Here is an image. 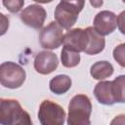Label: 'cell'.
I'll use <instances>...</instances> for the list:
<instances>
[{
	"label": "cell",
	"mask_w": 125,
	"mask_h": 125,
	"mask_svg": "<svg viewBox=\"0 0 125 125\" xmlns=\"http://www.w3.org/2000/svg\"><path fill=\"white\" fill-rule=\"evenodd\" d=\"M0 123L2 125H30L32 121L29 114L14 99L0 100Z\"/></svg>",
	"instance_id": "1"
},
{
	"label": "cell",
	"mask_w": 125,
	"mask_h": 125,
	"mask_svg": "<svg viewBox=\"0 0 125 125\" xmlns=\"http://www.w3.org/2000/svg\"><path fill=\"white\" fill-rule=\"evenodd\" d=\"M92 112V103L88 96L78 94L74 96L68 104V125H89Z\"/></svg>",
	"instance_id": "2"
},
{
	"label": "cell",
	"mask_w": 125,
	"mask_h": 125,
	"mask_svg": "<svg viewBox=\"0 0 125 125\" xmlns=\"http://www.w3.org/2000/svg\"><path fill=\"white\" fill-rule=\"evenodd\" d=\"M25 70L18 63L5 62L0 65V82L1 85L9 89L20 88L25 81Z\"/></svg>",
	"instance_id": "3"
},
{
	"label": "cell",
	"mask_w": 125,
	"mask_h": 125,
	"mask_svg": "<svg viewBox=\"0 0 125 125\" xmlns=\"http://www.w3.org/2000/svg\"><path fill=\"white\" fill-rule=\"evenodd\" d=\"M65 117L63 108L57 103L45 100L40 104L38 119L42 125H62Z\"/></svg>",
	"instance_id": "4"
},
{
	"label": "cell",
	"mask_w": 125,
	"mask_h": 125,
	"mask_svg": "<svg viewBox=\"0 0 125 125\" xmlns=\"http://www.w3.org/2000/svg\"><path fill=\"white\" fill-rule=\"evenodd\" d=\"M63 28L57 22L51 21L47 26L43 27L39 33V42L42 48L47 50L58 49L63 44Z\"/></svg>",
	"instance_id": "5"
},
{
	"label": "cell",
	"mask_w": 125,
	"mask_h": 125,
	"mask_svg": "<svg viewBox=\"0 0 125 125\" xmlns=\"http://www.w3.org/2000/svg\"><path fill=\"white\" fill-rule=\"evenodd\" d=\"M47 17L46 10L37 4H32L24 8L21 13L20 14L21 21L27 26L34 28V29H40Z\"/></svg>",
	"instance_id": "6"
},
{
	"label": "cell",
	"mask_w": 125,
	"mask_h": 125,
	"mask_svg": "<svg viewBox=\"0 0 125 125\" xmlns=\"http://www.w3.org/2000/svg\"><path fill=\"white\" fill-rule=\"evenodd\" d=\"M79 13L80 11L77 10L75 7L61 1L55 9L54 17L56 21L62 28L70 29V27H72L75 24Z\"/></svg>",
	"instance_id": "7"
},
{
	"label": "cell",
	"mask_w": 125,
	"mask_h": 125,
	"mask_svg": "<svg viewBox=\"0 0 125 125\" xmlns=\"http://www.w3.org/2000/svg\"><path fill=\"white\" fill-rule=\"evenodd\" d=\"M117 26V17L111 11H102L99 12L93 21L94 29L103 36L112 33Z\"/></svg>",
	"instance_id": "8"
},
{
	"label": "cell",
	"mask_w": 125,
	"mask_h": 125,
	"mask_svg": "<svg viewBox=\"0 0 125 125\" xmlns=\"http://www.w3.org/2000/svg\"><path fill=\"white\" fill-rule=\"evenodd\" d=\"M89 43L87 29L73 28L68 30L63 37V46L76 52H84Z\"/></svg>",
	"instance_id": "9"
},
{
	"label": "cell",
	"mask_w": 125,
	"mask_h": 125,
	"mask_svg": "<svg viewBox=\"0 0 125 125\" xmlns=\"http://www.w3.org/2000/svg\"><path fill=\"white\" fill-rule=\"evenodd\" d=\"M34 69L43 75L52 73L59 65V59L56 54L50 51L39 52L34 59Z\"/></svg>",
	"instance_id": "10"
},
{
	"label": "cell",
	"mask_w": 125,
	"mask_h": 125,
	"mask_svg": "<svg viewBox=\"0 0 125 125\" xmlns=\"http://www.w3.org/2000/svg\"><path fill=\"white\" fill-rule=\"evenodd\" d=\"M97 101L104 105H112L116 102L112 93V81H101L94 88Z\"/></svg>",
	"instance_id": "11"
},
{
	"label": "cell",
	"mask_w": 125,
	"mask_h": 125,
	"mask_svg": "<svg viewBox=\"0 0 125 125\" xmlns=\"http://www.w3.org/2000/svg\"><path fill=\"white\" fill-rule=\"evenodd\" d=\"M88 34H89V43L87 48L85 49L84 53L87 55H97L100 54L102 51H104L105 47V40L103 35L98 33L94 27L88 26L87 28Z\"/></svg>",
	"instance_id": "12"
},
{
	"label": "cell",
	"mask_w": 125,
	"mask_h": 125,
	"mask_svg": "<svg viewBox=\"0 0 125 125\" xmlns=\"http://www.w3.org/2000/svg\"><path fill=\"white\" fill-rule=\"evenodd\" d=\"M113 65L107 61H99L91 65L90 74L94 79L103 80L113 74Z\"/></svg>",
	"instance_id": "13"
},
{
	"label": "cell",
	"mask_w": 125,
	"mask_h": 125,
	"mask_svg": "<svg viewBox=\"0 0 125 125\" xmlns=\"http://www.w3.org/2000/svg\"><path fill=\"white\" fill-rule=\"evenodd\" d=\"M71 84H72V81L68 75L59 74L50 80L49 88L51 92H53L54 94L62 95V94H65L70 89Z\"/></svg>",
	"instance_id": "14"
},
{
	"label": "cell",
	"mask_w": 125,
	"mask_h": 125,
	"mask_svg": "<svg viewBox=\"0 0 125 125\" xmlns=\"http://www.w3.org/2000/svg\"><path fill=\"white\" fill-rule=\"evenodd\" d=\"M61 61L64 67L71 68L78 65L80 62V54L74 50H71L65 46H63L61 52Z\"/></svg>",
	"instance_id": "15"
},
{
	"label": "cell",
	"mask_w": 125,
	"mask_h": 125,
	"mask_svg": "<svg viewBox=\"0 0 125 125\" xmlns=\"http://www.w3.org/2000/svg\"><path fill=\"white\" fill-rule=\"evenodd\" d=\"M112 93L116 103L125 104V75H119L112 81Z\"/></svg>",
	"instance_id": "16"
},
{
	"label": "cell",
	"mask_w": 125,
	"mask_h": 125,
	"mask_svg": "<svg viewBox=\"0 0 125 125\" xmlns=\"http://www.w3.org/2000/svg\"><path fill=\"white\" fill-rule=\"evenodd\" d=\"M113 59L122 67H125V43L117 45L112 52Z\"/></svg>",
	"instance_id": "17"
},
{
	"label": "cell",
	"mask_w": 125,
	"mask_h": 125,
	"mask_svg": "<svg viewBox=\"0 0 125 125\" xmlns=\"http://www.w3.org/2000/svg\"><path fill=\"white\" fill-rule=\"evenodd\" d=\"M2 4L9 12L16 14L22 9L24 0H2Z\"/></svg>",
	"instance_id": "18"
},
{
	"label": "cell",
	"mask_w": 125,
	"mask_h": 125,
	"mask_svg": "<svg viewBox=\"0 0 125 125\" xmlns=\"http://www.w3.org/2000/svg\"><path fill=\"white\" fill-rule=\"evenodd\" d=\"M117 27L119 31L125 35V10L117 16Z\"/></svg>",
	"instance_id": "19"
},
{
	"label": "cell",
	"mask_w": 125,
	"mask_h": 125,
	"mask_svg": "<svg viewBox=\"0 0 125 125\" xmlns=\"http://www.w3.org/2000/svg\"><path fill=\"white\" fill-rule=\"evenodd\" d=\"M62 2H65L73 7H75L77 10H79L80 12L83 10L84 5H85V0H61Z\"/></svg>",
	"instance_id": "20"
},
{
	"label": "cell",
	"mask_w": 125,
	"mask_h": 125,
	"mask_svg": "<svg viewBox=\"0 0 125 125\" xmlns=\"http://www.w3.org/2000/svg\"><path fill=\"white\" fill-rule=\"evenodd\" d=\"M125 124V114H120V115H117L112 121H111V124Z\"/></svg>",
	"instance_id": "21"
},
{
	"label": "cell",
	"mask_w": 125,
	"mask_h": 125,
	"mask_svg": "<svg viewBox=\"0 0 125 125\" xmlns=\"http://www.w3.org/2000/svg\"><path fill=\"white\" fill-rule=\"evenodd\" d=\"M89 1H90V4L94 8H100L104 4V1L103 0H89Z\"/></svg>",
	"instance_id": "22"
},
{
	"label": "cell",
	"mask_w": 125,
	"mask_h": 125,
	"mask_svg": "<svg viewBox=\"0 0 125 125\" xmlns=\"http://www.w3.org/2000/svg\"><path fill=\"white\" fill-rule=\"evenodd\" d=\"M33 1H35L37 3H41V4H47V3H51L54 0H33Z\"/></svg>",
	"instance_id": "23"
},
{
	"label": "cell",
	"mask_w": 125,
	"mask_h": 125,
	"mask_svg": "<svg viewBox=\"0 0 125 125\" xmlns=\"http://www.w3.org/2000/svg\"><path fill=\"white\" fill-rule=\"evenodd\" d=\"M122 1H123V3H125V0H122Z\"/></svg>",
	"instance_id": "24"
}]
</instances>
